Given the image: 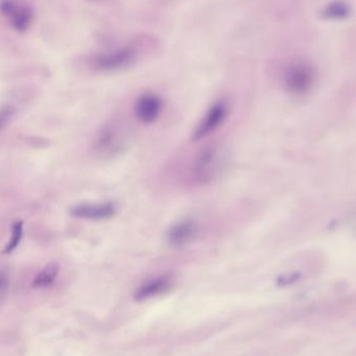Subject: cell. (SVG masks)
<instances>
[{"label":"cell","instance_id":"6da1fadb","mask_svg":"<svg viewBox=\"0 0 356 356\" xmlns=\"http://www.w3.org/2000/svg\"><path fill=\"white\" fill-rule=\"evenodd\" d=\"M154 44L147 37H137L117 49L94 54L90 60L92 68L97 72L111 73L124 70L141 58L145 46Z\"/></svg>","mask_w":356,"mask_h":356},{"label":"cell","instance_id":"7a4b0ae2","mask_svg":"<svg viewBox=\"0 0 356 356\" xmlns=\"http://www.w3.org/2000/svg\"><path fill=\"white\" fill-rule=\"evenodd\" d=\"M223 152L219 144L211 143L199 149L188 168V180L196 186L211 184L223 166Z\"/></svg>","mask_w":356,"mask_h":356},{"label":"cell","instance_id":"3957f363","mask_svg":"<svg viewBox=\"0 0 356 356\" xmlns=\"http://www.w3.org/2000/svg\"><path fill=\"white\" fill-rule=\"evenodd\" d=\"M316 83V70L307 62H295L284 71L282 85L292 95L301 96L309 93Z\"/></svg>","mask_w":356,"mask_h":356},{"label":"cell","instance_id":"277c9868","mask_svg":"<svg viewBox=\"0 0 356 356\" xmlns=\"http://www.w3.org/2000/svg\"><path fill=\"white\" fill-rule=\"evenodd\" d=\"M0 16L15 31L25 33L33 23L35 10L24 0H0Z\"/></svg>","mask_w":356,"mask_h":356},{"label":"cell","instance_id":"5b68a950","mask_svg":"<svg viewBox=\"0 0 356 356\" xmlns=\"http://www.w3.org/2000/svg\"><path fill=\"white\" fill-rule=\"evenodd\" d=\"M229 113V104L226 100L220 99L213 102L193 131L191 137L193 141L200 142L213 135L225 123Z\"/></svg>","mask_w":356,"mask_h":356},{"label":"cell","instance_id":"8992f818","mask_svg":"<svg viewBox=\"0 0 356 356\" xmlns=\"http://www.w3.org/2000/svg\"><path fill=\"white\" fill-rule=\"evenodd\" d=\"M164 106V100L159 94L145 92L136 100L134 114L142 124H154L162 116Z\"/></svg>","mask_w":356,"mask_h":356},{"label":"cell","instance_id":"52a82bcc","mask_svg":"<svg viewBox=\"0 0 356 356\" xmlns=\"http://www.w3.org/2000/svg\"><path fill=\"white\" fill-rule=\"evenodd\" d=\"M200 234V225L194 219H184L175 222L166 232V241L173 248H182L192 244Z\"/></svg>","mask_w":356,"mask_h":356},{"label":"cell","instance_id":"ba28073f","mask_svg":"<svg viewBox=\"0 0 356 356\" xmlns=\"http://www.w3.org/2000/svg\"><path fill=\"white\" fill-rule=\"evenodd\" d=\"M118 213V207L114 202L81 203L70 209V215L77 219L89 221H104L113 219Z\"/></svg>","mask_w":356,"mask_h":356},{"label":"cell","instance_id":"9c48e42d","mask_svg":"<svg viewBox=\"0 0 356 356\" xmlns=\"http://www.w3.org/2000/svg\"><path fill=\"white\" fill-rule=\"evenodd\" d=\"M124 146V138L117 125L108 124L98 133L94 142V150L100 156L118 154Z\"/></svg>","mask_w":356,"mask_h":356},{"label":"cell","instance_id":"30bf717a","mask_svg":"<svg viewBox=\"0 0 356 356\" xmlns=\"http://www.w3.org/2000/svg\"><path fill=\"white\" fill-rule=\"evenodd\" d=\"M173 277L169 274H163V275L156 276L144 282L137 291H136L134 298L137 301L148 300L150 298L160 296L164 293L168 292L172 288Z\"/></svg>","mask_w":356,"mask_h":356},{"label":"cell","instance_id":"8fae6325","mask_svg":"<svg viewBox=\"0 0 356 356\" xmlns=\"http://www.w3.org/2000/svg\"><path fill=\"white\" fill-rule=\"evenodd\" d=\"M58 273H60V265L58 261L47 264L45 268L35 276L33 282V288L45 289L51 286L58 278Z\"/></svg>","mask_w":356,"mask_h":356},{"label":"cell","instance_id":"7c38bea8","mask_svg":"<svg viewBox=\"0 0 356 356\" xmlns=\"http://www.w3.org/2000/svg\"><path fill=\"white\" fill-rule=\"evenodd\" d=\"M349 14L350 8L343 1L330 2L321 12V16L327 20H342L347 18Z\"/></svg>","mask_w":356,"mask_h":356},{"label":"cell","instance_id":"4fadbf2b","mask_svg":"<svg viewBox=\"0 0 356 356\" xmlns=\"http://www.w3.org/2000/svg\"><path fill=\"white\" fill-rule=\"evenodd\" d=\"M23 236V222L18 221L14 223L12 227V236H10V242L6 244V248L2 251L3 254H10L20 244Z\"/></svg>","mask_w":356,"mask_h":356},{"label":"cell","instance_id":"5bb4252c","mask_svg":"<svg viewBox=\"0 0 356 356\" xmlns=\"http://www.w3.org/2000/svg\"><path fill=\"white\" fill-rule=\"evenodd\" d=\"M15 113H16V108L10 104L0 108V131L10 124V121L14 118Z\"/></svg>","mask_w":356,"mask_h":356},{"label":"cell","instance_id":"9a60e30c","mask_svg":"<svg viewBox=\"0 0 356 356\" xmlns=\"http://www.w3.org/2000/svg\"><path fill=\"white\" fill-rule=\"evenodd\" d=\"M8 284H10V280H8V274L0 270V299L3 298L4 295L8 292Z\"/></svg>","mask_w":356,"mask_h":356},{"label":"cell","instance_id":"2e32d148","mask_svg":"<svg viewBox=\"0 0 356 356\" xmlns=\"http://www.w3.org/2000/svg\"><path fill=\"white\" fill-rule=\"evenodd\" d=\"M347 224H348V227L350 228L351 232L356 236V209L349 213Z\"/></svg>","mask_w":356,"mask_h":356},{"label":"cell","instance_id":"e0dca14e","mask_svg":"<svg viewBox=\"0 0 356 356\" xmlns=\"http://www.w3.org/2000/svg\"><path fill=\"white\" fill-rule=\"evenodd\" d=\"M91 1H96V2H97V1H102V0H91Z\"/></svg>","mask_w":356,"mask_h":356}]
</instances>
